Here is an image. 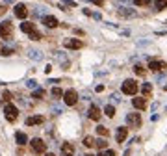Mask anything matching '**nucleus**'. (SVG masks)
Here are the masks:
<instances>
[{"label":"nucleus","mask_w":167,"mask_h":156,"mask_svg":"<svg viewBox=\"0 0 167 156\" xmlns=\"http://www.w3.org/2000/svg\"><path fill=\"white\" fill-rule=\"evenodd\" d=\"M11 33H13V26H11L9 20H2L0 22V37L9 41L11 39Z\"/></svg>","instance_id":"f257e3e1"},{"label":"nucleus","mask_w":167,"mask_h":156,"mask_svg":"<svg viewBox=\"0 0 167 156\" xmlns=\"http://www.w3.org/2000/svg\"><path fill=\"white\" fill-rule=\"evenodd\" d=\"M122 93H125V95H136V93H138V84H136V80L128 78V80L122 82Z\"/></svg>","instance_id":"f03ea898"},{"label":"nucleus","mask_w":167,"mask_h":156,"mask_svg":"<svg viewBox=\"0 0 167 156\" xmlns=\"http://www.w3.org/2000/svg\"><path fill=\"white\" fill-rule=\"evenodd\" d=\"M32 151L36 154H45L47 152V143H45L41 138H33L32 139Z\"/></svg>","instance_id":"7ed1b4c3"},{"label":"nucleus","mask_w":167,"mask_h":156,"mask_svg":"<svg viewBox=\"0 0 167 156\" xmlns=\"http://www.w3.org/2000/svg\"><path fill=\"white\" fill-rule=\"evenodd\" d=\"M4 114H6V119H8L9 123H15L17 117H19V110H17V106H13V104H6Z\"/></svg>","instance_id":"20e7f679"},{"label":"nucleus","mask_w":167,"mask_h":156,"mask_svg":"<svg viewBox=\"0 0 167 156\" xmlns=\"http://www.w3.org/2000/svg\"><path fill=\"white\" fill-rule=\"evenodd\" d=\"M76 100H78V93L74 91V89H67V91L63 93V102L67 106H74Z\"/></svg>","instance_id":"39448f33"},{"label":"nucleus","mask_w":167,"mask_h":156,"mask_svg":"<svg viewBox=\"0 0 167 156\" xmlns=\"http://www.w3.org/2000/svg\"><path fill=\"white\" fill-rule=\"evenodd\" d=\"M126 125L130 128H139L141 126V115L139 114H128L126 115Z\"/></svg>","instance_id":"423d86ee"},{"label":"nucleus","mask_w":167,"mask_h":156,"mask_svg":"<svg viewBox=\"0 0 167 156\" xmlns=\"http://www.w3.org/2000/svg\"><path fill=\"white\" fill-rule=\"evenodd\" d=\"M149 69L154 71V73L165 71V69H167V63H165V61H160V60H150V61H149Z\"/></svg>","instance_id":"0eeeda50"},{"label":"nucleus","mask_w":167,"mask_h":156,"mask_svg":"<svg viewBox=\"0 0 167 156\" xmlns=\"http://www.w3.org/2000/svg\"><path fill=\"white\" fill-rule=\"evenodd\" d=\"M82 41L80 39H65L63 41V47L65 48H71V50H78V48H82Z\"/></svg>","instance_id":"6e6552de"},{"label":"nucleus","mask_w":167,"mask_h":156,"mask_svg":"<svg viewBox=\"0 0 167 156\" xmlns=\"http://www.w3.org/2000/svg\"><path fill=\"white\" fill-rule=\"evenodd\" d=\"M43 24L47 26V28H56V26H60V22H58V19H56L54 15H43Z\"/></svg>","instance_id":"1a4fd4ad"},{"label":"nucleus","mask_w":167,"mask_h":156,"mask_svg":"<svg viewBox=\"0 0 167 156\" xmlns=\"http://www.w3.org/2000/svg\"><path fill=\"white\" fill-rule=\"evenodd\" d=\"M15 17L17 19H26L28 17V9H26L24 4H17L15 6Z\"/></svg>","instance_id":"9d476101"},{"label":"nucleus","mask_w":167,"mask_h":156,"mask_svg":"<svg viewBox=\"0 0 167 156\" xmlns=\"http://www.w3.org/2000/svg\"><path fill=\"white\" fill-rule=\"evenodd\" d=\"M100 115H102V114H100V110L93 104V106H89V110H87V117L89 119H93V121H100Z\"/></svg>","instance_id":"9b49d317"},{"label":"nucleus","mask_w":167,"mask_h":156,"mask_svg":"<svg viewBox=\"0 0 167 156\" xmlns=\"http://www.w3.org/2000/svg\"><path fill=\"white\" fill-rule=\"evenodd\" d=\"M132 106L136 108V110H145V108H147V98H143V97L132 98Z\"/></svg>","instance_id":"f8f14e48"},{"label":"nucleus","mask_w":167,"mask_h":156,"mask_svg":"<svg viewBox=\"0 0 167 156\" xmlns=\"http://www.w3.org/2000/svg\"><path fill=\"white\" fill-rule=\"evenodd\" d=\"M126 136H128V128H125V126H119L117 128V134H115V139H117V143H122L126 139Z\"/></svg>","instance_id":"ddd939ff"},{"label":"nucleus","mask_w":167,"mask_h":156,"mask_svg":"<svg viewBox=\"0 0 167 156\" xmlns=\"http://www.w3.org/2000/svg\"><path fill=\"white\" fill-rule=\"evenodd\" d=\"M117 13H119V17H136V9H130V8L121 6Z\"/></svg>","instance_id":"4468645a"},{"label":"nucleus","mask_w":167,"mask_h":156,"mask_svg":"<svg viewBox=\"0 0 167 156\" xmlns=\"http://www.w3.org/2000/svg\"><path fill=\"white\" fill-rule=\"evenodd\" d=\"M28 56H30V60H36V61H41L43 60V52L37 50V48H30L28 50Z\"/></svg>","instance_id":"2eb2a0df"},{"label":"nucleus","mask_w":167,"mask_h":156,"mask_svg":"<svg viewBox=\"0 0 167 156\" xmlns=\"http://www.w3.org/2000/svg\"><path fill=\"white\" fill-rule=\"evenodd\" d=\"M61 154H63V156H73V154H74L73 143H63V145H61Z\"/></svg>","instance_id":"dca6fc26"},{"label":"nucleus","mask_w":167,"mask_h":156,"mask_svg":"<svg viewBox=\"0 0 167 156\" xmlns=\"http://www.w3.org/2000/svg\"><path fill=\"white\" fill-rule=\"evenodd\" d=\"M43 121H45V117L36 115V117H28V119H26V125H28V126H33V125H43Z\"/></svg>","instance_id":"f3484780"},{"label":"nucleus","mask_w":167,"mask_h":156,"mask_svg":"<svg viewBox=\"0 0 167 156\" xmlns=\"http://www.w3.org/2000/svg\"><path fill=\"white\" fill-rule=\"evenodd\" d=\"M15 141L22 147V145H26V143H28V136H26L24 132H17V134H15Z\"/></svg>","instance_id":"a211bd4d"},{"label":"nucleus","mask_w":167,"mask_h":156,"mask_svg":"<svg viewBox=\"0 0 167 156\" xmlns=\"http://www.w3.org/2000/svg\"><path fill=\"white\" fill-rule=\"evenodd\" d=\"M20 30L22 32H26V33H32L33 30H36V24H33V22H28V20H24L20 24Z\"/></svg>","instance_id":"6ab92c4d"},{"label":"nucleus","mask_w":167,"mask_h":156,"mask_svg":"<svg viewBox=\"0 0 167 156\" xmlns=\"http://www.w3.org/2000/svg\"><path fill=\"white\" fill-rule=\"evenodd\" d=\"M56 60L60 61V65H63V67H69V60H67V56H65L63 52H56Z\"/></svg>","instance_id":"aec40b11"},{"label":"nucleus","mask_w":167,"mask_h":156,"mask_svg":"<svg viewBox=\"0 0 167 156\" xmlns=\"http://www.w3.org/2000/svg\"><path fill=\"white\" fill-rule=\"evenodd\" d=\"M134 73H136L138 76H145V74H147L145 67H143V65H139V63H138V65H134Z\"/></svg>","instance_id":"412c9836"},{"label":"nucleus","mask_w":167,"mask_h":156,"mask_svg":"<svg viewBox=\"0 0 167 156\" xmlns=\"http://www.w3.org/2000/svg\"><path fill=\"white\" fill-rule=\"evenodd\" d=\"M150 93H152V84H143V95H145L143 98H147Z\"/></svg>","instance_id":"4be33fe9"},{"label":"nucleus","mask_w":167,"mask_h":156,"mask_svg":"<svg viewBox=\"0 0 167 156\" xmlns=\"http://www.w3.org/2000/svg\"><path fill=\"white\" fill-rule=\"evenodd\" d=\"M84 145L85 147H95V138L93 136H85L84 138Z\"/></svg>","instance_id":"5701e85b"},{"label":"nucleus","mask_w":167,"mask_h":156,"mask_svg":"<svg viewBox=\"0 0 167 156\" xmlns=\"http://www.w3.org/2000/svg\"><path fill=\"white\" fill-rule=\"evenodd\" d=\"M104 114H106L108 117H113V115H115V108H113V106H110V104H106V108H104Z\"/></svg>","instance_id":"b1692460"},{"label":"nucleus","mask_w":167,"mask_h":156,"mask_svg":"<svg viewBox=\"0 0 167 156\" xmlns=\"http://www.w3.org/2000/svg\"><path fill=\"white\" fill-rule=\"evenodd\" d=\"M97 134H98V136H102V138H104V136L108 138V134H110V130H108L106 126H97Z\"/></svg>","instance_id":"393cba45"},{"label":"nucleus","mask_w":167,"mask_h":156,"mask_svg":"<svg viewBox=\"0 0 167 156\" xmlns=\"http://www.w3.org/2000/svg\"><path fill=\"white\" fill-rule=\"evenodd\" d=\"M0 54H2V56H11V54H13V48H11V47H0Z\"/></svg>","instance_id":"a878e982"},{"label":"nucleus","mask_w":167,"mask_h":156,"mask_svg":"<svg viewBox=\"0 0 167 156\" xmlns=\"http://www.w3.org/2000/svg\"><path fill=\"white\" fill-rule=\"evenodd\" d=\"M43 97H45V91H43V89H39V87L32 93V98H43Z\"/></svg>","instance_id":"bb28decb"},{"label":"nucleus","mask_w":167,"mask_h":156,"mask_svg":"<svg viewBox=\"0 0 167 156\" xmlns=\"http://www.w3.org/2000/svg\"><path fill=\"white\" fill-rule=\"evenodd\" d=\"M95 145H97L100 151H104V149H106V139H104V138H100V139H97V141H95Z\"/></svg>","instance_id":"cd10ccee"},{"label":"nucleus","mask_w":167,"mask_h":156,"mask_svg":"<svg viewBox=\"0 0 167 156\" xmlns=\"http://www.w3.org/2000/svg\"><path fill=\"white\" fill-rule=\"evenodd\" d=\"M28 36H30V39H32V41H39V39H41V33H39L37 30H33L32 33H28Z\"/></svg>","instance_id":"c85d7f7f"},{"label":"nucleus","mask_w":167,"mask_h":156,"mask_svg":"<svg viewBox=\"0 0 167 156\" xmlns=\"http://www.w3.org/2000/svg\"><path fill=\"white\" fill-rule=\"evenodd\" d=\"M154 8L158 9V11H162V9L167 8V2H163V0H160V2H154Z\"/></svg>","instance_id":"c756f323"},{"label":"nucleus","mask_w":167,"mask_h":156,"mask_svg":"<svg viewBox=\"0 0 167 156\" xmlns=\"http://www.w3.org/2000/svg\"><path fill=\"white\" fill-rule=\"evenodd\" d=\"M61 95H63V91H61L60 87H54V89H52V97H56V98H60Z\"/></svg>","instance_id":"7c9ffc66"},{"label":"nucleus","mask_w":167,"mask_h":156,"mask_svg":"<svg viewBox=\"0 0 167 156\" xmlns=\"http://www.w3.org/2000/svg\"><path fill=\"white\" fill-rule=\"evenodd\" d=\"M52 111H54L56 115H60V114H63V106H58V104H56V106H52Z\"/></svg>","instance_id":"2f4dec72"},{"label":"nucleus","mask_w":167,"mask_h":156,"mask_svg":"<svg viewBox=\"0 0 167 156\" xmlns=\"http://www.w3.org/2000/svg\"><path fill=\"white\" fill-rule=\"evenodd\" d=\"M26 86H28L30 89H33V91L37 89V82H36V80H28V82H26Z\"/></svg>","instance_id":"473e14b6"},{"label":"nucleus","mask_w":167,"mask_h":156,"mask_svg":"<svg viewBox=\"0 0 167 156\" xmlns=\"http://www.w3.org/2000/svg\"><path fill=\"white\" fill-rule=\"evenodd\" d=\"M2 98H4V102H8V104H9V100H11V93H9V91H4V93H2Z\"/></svg>","instance_id":"72a5a7b5"},{"label":"nucleus","mask_w":167,"mask_h":156,"mask_svg":"<svg viewBox=\"0 0 167 156\" xmlns=\"http://www.w3.org/2000/svg\"><path fill=\"white\" fill-rule=\"evenodd\" d=\"M111 102H115V104H119V102H121V97H119L117 93H113V95H111Z\"/></svg>","instance_id":"f704fd0d"},{"label":"nucleus","mask_w":167,"mask_h":156,"mask_svg":"<svg viewBox=\"0 0 167 156\" xmlns=\"http://www.w3.org/2000/svg\"><path fill=\"white\" fill-rule=\"evenodd\" d=\"M149 0H136V6H149Z\"/></svg>","instance_id":"c9c22d12"},{"label":"nucleus","mask_w":167,"mask_h":156,"mask_svg":"<svg viewBox=\"0 0 167 156\" xmlns=\"http://www.w3.org/2000/svg\"><path fill=\"white\" fill-rule=\"evenodd\" d=\"M95 91H97V93H100V91H104V86H97V87H95Z\"/></svg>","instance_id":"e433bc0d"},{"label":"nucleus","mask_w":167,"mask_h":156,"mask_svg":"<svg viewBox=\"0 0 167 156\" xmlns=\"http://www.w3.org/2000/svg\"><path fill=\"white\" fill-rule=\"evenodd\" d=\"M6 9H8V8H6L4 4H2V6H0V15H4V13H6Z\"/></svg>","instance_id":"4c0bfd02"},{"label":"nucleus","mask_w":167,"mask_h":156,"mask_svg":"<svg viewBox=\"0 0 167 156\" xmlns=\"http://www.w3.org/2000/svg\"><path fill=\"white\" fill-rule=\"evenodd\" d=\"M104 156H115V152H113V151H106Z\"/></svg>","instance_id":"58836bf2"},{"label":"nucleus","mask_w":167,"mask_h":156,"mask_svg":"<svg viewBox=\"0 0 167 156\" xmlns=\"http://www.w3.org/2000/svg\"><path fill=\"white\" fill-rule=\"evenodd\" d=\"M45 156H56V154H52V152H47V154H45Z\"/></svg>","instance_id":"ea45409f"},{"label":"nucleus","mask_w":167,"mask_h":156,"mask_svg":"<svg viewBox=\"0 0 167 156\" xmlns=\"http://www.w3.org/2000/svg\"><path fill=\"white\" fill-rule=\"evenodd\" d=\"M98 156H104V152H100V154H98Z\"/></svg>","instance_id":"a19ab883"},{"label":"nucleus","mask_w":167,"mask_h":156,"mask_svg":"<svg viewBox=\"0 0 167 156\" xmlns=\"http://www.w3.org/2000/svg\"><path fill=\"white\" fill-rule=\"evenodd\" d=\"M85 156H93V154H85Z\"/></svg>","instance_id":"79ce46f5"}]
</instances>
